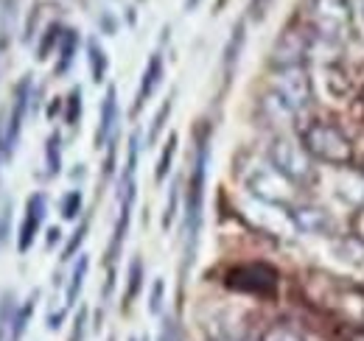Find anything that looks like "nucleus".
I'll use <instances>...</instances> for the list:
<instances>
[{
	"mask_svg": "<svg viewBox=\"0 0 364 341\" xmlns=\"http://www.w3.org/2000/svg\"><path fill=\"white\" fill-rule=\"evenodd\" d=\"M208 166H210V134L205 131L196 143V157H193V168H191V179L185 188V224H182V266L180 277L185 283L193 260H196V249H199V232H202V215H205V185H208Z\"/></svg>",
	"mask_w": 364,
	"mask_h": 341,
	"instance_id": "obj_1",
	"label": "nucleus"
},
{
	"mask_svg": "<svg viewBox=\"0 0 364 341\" xmlns=\"http://www.w3.org/2000/svg\"><path fill=\"white\" fill-rule=\"evenodd\" d=\"M137 151H140V134L129 137V157H127V166L121 173V182H118V202H121V213L115 221V229H112V241H109V249H107V266H109V288L107 294L112 291V283H115V263L121 257L124 249V241L129 235V221H132V207H135V170H137Z\"/></svg>",
	"mask_w": 364,
	"mask_h": 341,
	"instance_id": "obj_2",
	"label": "nucleus"
},
{
	"mask_svg": "<svg viewBox=\"0 0 364 341\" xmlns=\"http://www.w3.org/2000/svg\"><path fill=\"white\" fill-rule=\"evenodd\" d=\"M303 148L311 151L319 160L328 163H345L350 157V143L348 137L331 124H311L303 134Z\"/></svg>",
	"mask_w": 364,
	"mask_h": 341,
	"instance_id": "obj_3",
	"label": "nucleus"
},
{
	"mask_svg": "<svg viewBox=\"0 0 364 341\" xmlns=\"http://www.w3.org/2000/svg\"><path fill=\"white\" fill-rule=\"evenodd\" d=\"M228 288L241 294H255V297H269L277 286V271L269 263H241L228 271Z\"/></svg>",
	"mask_w": 364,
	"mask_h": 341,
	"instance_id": "obj_4",
	"label": "nucleus"
},
{
	"mask_svg": "<svg viewBox=\"0 0 364 341\" xmlns=\"http://www.w3.org/2000/svg\"><path fill=\"white\" fill-rule=\"evenodd\" d=\"M31 95H34V79L31 73L23 76L17 87H14V104H11V115L3 126V160H11L14 157V148L20 143V131H23V121L28 115V107H31Z\"/></svg>",
	"mask_w": 364,
	"mask_h": 341,
	"instance_id": "obj_5",
	"label": "nucleus"
},
{
	"mask_svg": "<svg viewBox=\"0 0 364 341\" xmlns=\"http://www.w3.org/2000/svg\"><path fill=\"white\" fill-rule=\"evenodd\" d=\"M309 95H311V90H309V79H306L303 70H297V67H286V70L277 73L272 98L289 112V115L300 112V109L309 104Z\"/></svg>",
	"mask_w": 364,
	"mask_h": 341,
	"instance_id": "obj_6",
	"label": "nucleus"
},
{
	"mask_svg": "<svg viewBox=\"0 0 364 341\" xmlns=\"http://www.w3.org/2000/svg\"><path fill=\"white\" fill-rule=\"evenodd\" d=\"M46 215H48V196L43 190H37V193H31L26 199V213H23L20 229H17V252L20 255H26L34 247V241H37L43 224H46Z\"/></svg>",
	"mask_w": 364,
	"mask_h": 341,
	"instance_id": "obj_7",
	"label": "nucleus"
},
{
	"mask_svg": "<svg viewBox=\"0 0 364 341\" xmlns=\"http://www.w3.org/2000/svg\"><path fill=\"white\" fill-rule=\"evenodd\" d=\"M250 190H252L255 196H261L264 202L286 205L289 196H291V179L283 176L274 166L272 168H258L250 176Z\"/></svg>",
	"mask_w": 364,
	"mask_h": 341,
	"instance_id": "obj_8",
	"label": "nucleus"
},
{
	"mask_svg": "<svg viewBox=\"0 0 364 341\" xmlns=\"http://www.w3.org/2000/svg\"><path fill=\"white\" fill-rule=\"evenodd\" d=\"M272 166L283 176H289L291 182L294 179H306L309 176V157H306V148L291 143V140H277L272 146Z\"/></svg>",
	"mask_w": 364,
	"mask_h": 341,
	"instance_id": "obj_9",
	"label": "nucleus"
},
{
	"mask_svg": "<svg viewBox=\"0 0 364 341\" xmlns=\"http://www.w3.org/2000/svg\"><path fill=\"white\" fill-rule=\"evenodd\" d=\"M118 121H121V107H118V90L109 85L101 101L98 112V126H95V148L109 146L112 137H118Z\"/></svg>",
	"mask_w": 364,
	"mask_h": 341,
	"instance_id": "obj_10",
	"label": "nucleus"
},
{
	"mask_svg": "<svg viewBox=\"0 0 364 341\" xmlns=\"http://www.w3.org/2000/svg\"><path fill=\"white\" fill-rule=\"evenodd\" d=\"M163 79H166V62H163V53H151V56H149V62H146V67H143L140 87H137L135 107H132V112H135V115L146 107V104H149V98L157 92V87L163 85Z\"/></svg>",
	"mask_w": 364,
	"mask_h": 341,
	"instance_id": "obj_11",
	"label": "nucleus"
},
{
	"mask_svg": "<svg viewBox=\"0 0 364 341\" xmlns=\"http://www.w3.org/2000/svg\"><path fill=\"white\" fill-rule=\"evenodd\" d=\"M79 43H82L79 31H76V28H65L62 43H59V62H56V67H53V73H56V76H68V70H70V67H73V62H76Z\"/></svg>",
	"mask_w": 364,
	"mask_h": 341,
	"instance_id": "obj_12",
	"label": "nucleus"
},
{
	"mask_svg": "<svg viewBox=\"0 0 364 341\" xmlns=\"http://www.w3.org/2000/svg\"><path fill=\"white\" fill-rule=\"evenodd\" d=\"M87 271H90V257L82 255L76 260V266H73V271H70V280H68V291H65V308H68V310L76 305V299L82 294V286H85Z\"/></svg>",
	"mask_w": 364,
	"mask_h": 341,
	"instance_id": "obj_13",
	"label": "nucleus"
},
{
	"mask_svg": "<svg viewBox=\"0 0 364 341\" xmlns=\"http://www.w3.org/2000/svg\"><path fill=\"white\" fill-rule=\"evenodd\" d=\"M87 65H90V79L95 85H101L107 79V70H109V59H107V50L101 48V43L90 37L87 40Z\"/></svg>",
	"mask_w": 364,
	"mask_h": 341,
	"instance_id": "obj_14",
	"label": "nucleus"
},
{
	"mask_svg": "<svg viewBox=\"0 0 364 341\" xmlns=\"http://www.w3.org/2000/svg\"><path fill=\"white\" fill-rule=\"evenodd\" d=\"M34 308H37V294H31L23 305H17V310H14V316H11V325H9V330H11V341L23 339V333H26V328H28L31 316H34Z\"/></svg>",
	"mask_w": 364,
	"mask_h": 341,
	"instance_id": "obj_15",
	"label": "nucleus"
},
{
	"mask_svg": "<svg viewBox=\"0 0 364 341\" xmlns=\"http://www.w3.org/2000/svg\"><path fill=\"white\" fill-rule=\"evenodd\" d=\"M46 168L48 176H59L62 170V134L53 131L46 143Z\"/></svg>",
	"mask_w": 364,
	"mask_h": 341,
	"instance_id": "obj_16",
	"label": "nucleus"
},
{
	"mask_svg": "<svg viewBox=\"0 0 364 341\" xmlns=\"http://www.w3.org/2000/svg\"><path fill=\"white\" fill-rule=\"evenodd\" d=\"M82 207H85V196H82L79 188L68 190V193L62 196V202H59V210H62V218H65V221H76V218L82 215Z\"/></svg>",
	"mask_w": 364,
	"mask_h": 341,
	"instance_id": "obj_17",
	"label": "nucleus"
},
{
	"mask_svg": "<svg viewBox=\"0 0 364 341\" xmlns=\"http://www.w3.org/2000/svg\"><path fill=\"white\" fill-rule=\"evenodd\" d=\"M62 34H65V28H62L59 23H50V26H48L46 34H43V43L37 45V59H40V62H46L48 56H50V50H53V48L59 50Z\"/></svg>",
	"mask_w": 364,
	"mask_h": 341,
	"instance_id": "obj_18",
	"label": "nucleus"
},
{
	"mask_svg": "<svg viewBox=\"0 0 364 341\" xmlns=\"http://www.w3.org/2000/svg\"><path fill=\"white\" fill-rule=\"evenodd\" d=\"M140 288H143V260L135 257V260L129 263V286H127V294H124V308H129V305L135 302L137 294H140Z\"/></svg>",
	"mask_w": 364,
	"mask_h": 341,
	"instance_id": "obj_19",
	"label": "nucleus"
},
{
	"mask_svg": "<svg viewBox=\"0 0 364 341\" xmlns=\"http://www.w3.org/2000/svg\"><path fill=\"white\" fill-rule=\"evenodd\" d=\"M82 121V87L76 85L68 92V104H65V124L68 126H79Z\"/></svg>",
	"mask_w": 364,
	"mask_h": 341,
	"instance_id": "obj_20",
	"label": "nucleus"
},
{
	"mask_svg": "<svg viewBox=\"0 0 364 341\" xmlns=\"http://www.w3.org/2000/svg\"><path fill=\"white\" fill-rule=\"evenodd\" d=\"M174 154H177V134L171 131V137H168V143H166V148H163V154H160V160H157V170H154V179H157V182H163V179L168 176L171 163H174Z\"/></svg>",
	"mask_w": 364,
	"mask_h": 341,
	"instance_id": "obj_21",
	"label": "nucleus"
},
{
	"mask_svg": "<svg viewBox=\"0 0 364 341\" xmlns=\"http://www.w3.org/2000/svg\"><path fill=\"white\" fill-rule=\"evenodd\" d=\"M87 229H90V218H85L79 227H76V232L70 235V241L65 244V249H62V260L68 263V260H73L76 252L82 249V244H85V238H87Z\"/></svg>",
	"mask_w": 364,
	"mask_h": 341,
	"instance_id": "obj_22",
	"label": "nucleus"
},
{
	"mask_svg": "<svg viewBox=\"0 0 364 341\" xmlns=\"http://www.w3.org/2000/svg\"><path fill=\"white\" fill-rule=\"evenodd\" d=\"M171 107H174V98H168L160 109H157V115H154V124H151V131H149V146H154L157 143V137H160V131L166 126V121H168V115H171Z\"/></svg>",
	"mask_w": 364,
	"mask_h": 341,
	"instance_id": "obj_23",
	"label": "nucleus"
},
{
	"mask_svg": "<svg viewBox=\"0 0 364 341\" xmlns=\"http://www.w3.org/2000/svg\"><path fill=\"white\" fill-rule=\"evenodd\" d=\"M261 341H306L297 330H291V328H286V325H274V328H269L264 336H261Z\"/></svg>",
	"mask_w": 364,
	"mask_h": 341,
	"instance_id": "obj_24",
	"label": "nucleus"
},
{
	"mask_svg": "<svg viewBox=\"0 0 364 341\" xmlns=\"http://www.w3.org/2000/svg\"><path fill=\"white\" fill-rule=\"evenodd\" d=\"M157 341H182L180 322H177L174 316H163V322H160V336H157Z\"/></svg>",
	"mask_w": 364,
	"mask_h": 341,
	"instance_id": "obj_25",
	"label": "nucleus"
},
{
	"mask_svg": "<svg viewBox=\"0 0 364 341\" xmlns=\"http://www.w3.org/2000/svg\"><path fill=\"white\" fill-rule=\"evenodd\" d=\"M163 291H166V283L163 280H154L151 294H149V313H154V316L163 313Z\"/></svg>",
	"mask_w": 364,
	"mask_h": 341,
	"instance_id": "obj_26",
	"label": "nucleus"
},
{
	"mask_svg": "<svg viewBox=\"0 0 364 341\" xmlns=\"http://www.w3.org/2000/svg\"><path fill=\"white\" fill-rule=\"evenodd\" d=\"M85 336H87V310L82 308L76 313V319H73V330H70V339L68 341H85Z\"/></svg>",
	"mask_w": 364,
	"mask_h": 341,
	"instance_id": "obj_27",
	"label": "nucleus"
},
{
	"mask_svg": "<svg viewBox=\"0 0 364 341\" xmlns=\"http://www.w3.org/2000/svg\"><path fill=\"white\" fill-rule=\"evenodd\" d=\"M177 199H180V185L174 182L171 196H168V207H166V215H163V227H166V229L171 227V221H174V215H177Z\"/></svg>",
	"mask_w": 364,
	"mask_h": 341,
	"instance_id": "obj_28",
	"label": "nucleus"
},
{
	"mask_svg": "<svg viewBox=\"0 0 364 341\" xmlns=\"http://www.w3.org/2000/svg\"><path fill=\"white\" fill-rule=\"evenodd\" d=\"M9 221H11V202L3 207V215H0V244L6 241V227H9Z\"/></svg>",
	"mask_w": 364,
	"mask_h": 341,
	"instance_id": "obj_29",
	"label": "nucleus"
},
{
	"mask_svg": "<svg viewBox=\"0 0 364 341\" xmlns=\"http://www.w3.org/2000/svg\"><path fill=\"white\" fill-rule=\"evenodd\" d=\"M59 238H62V229H59V227H50V229H48V249H53V244H59Z\"/></svg>",
	"mask_w": 364,
	"mask_h": 341,
	"instance_id": "obj_30",
	"label": "nucleus"
},
{
	"mask_svg": "<svg viewBox=\"0 0 364 341\" xmlns=\"http://www.w3.org/2000/svg\"><path fill=\"white\" fill-rule=\"evenodd\" d=\"M196 6H199V0H185V9H188V11L196 9Z\"/></svg>",
	"mask_w": 364,
	"mask_h": 341,
	"instance_id": "obj_31",
	"label": "nucleus"
},
{
	"mask_svg": "<svg viewBox=\"0 0 364 341\" xmlns=\"http://www.w3.org/2000/svg\"><path fill=\"white\" fill-rule=\"evenodd\" d=\"M0 160H3V121H0Z\"/></svg>",
	"mask_w": 364,
	"mask_h": 341,
	"instance_id": "obj_32",
	"label": "nucleus"
},
{
	"mask_svg": "<svg viewBox=\"0 0 364 341\" xmlns=\"http://www.w3.org/2000/svg\"><path fill=\"white\" fill-rule=\"evenodd\" d=\"M353 341H364V333H362V336H356V339H353Z\"/></svg>",
	"mask_w": 364,
	"mask_h": 341,
	"instance_id": "obj_33",
	"label": "nucleus"
},
{
	"mask_svg": "<svg viewBox=\"0 0 364 341\" xmlns=\"http://www.w3.org/2000/svg\"><path fill=\"white\" fill-rule=\"evenodd\" d=\"M129 341H146V339H137V336H132V339H129Z\"/></svg>",
	"mask_w": 364,
	"mask_h": 341,
	"instance_id": "obj_34",
	"label": "nucleus"
},
{
	"mask_svg": "<svg viewBox=\"0 0 364 341\" xmlns=\"http://www.w3.org/2000/svg\"><path fill=\"white\" fill-rule=\"evenodd\" d=\"M109 341H115V339H109Z\"/></svg>",
	"mask_w": 364,
	"mask_h": 341,
	"instance_id": "obj_35",
	"label": "nucleus"
}]
</instances>
